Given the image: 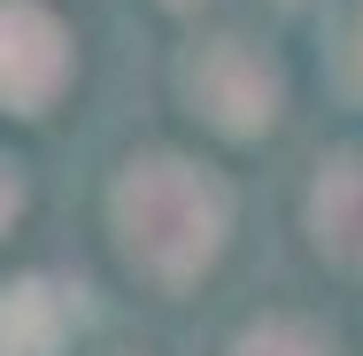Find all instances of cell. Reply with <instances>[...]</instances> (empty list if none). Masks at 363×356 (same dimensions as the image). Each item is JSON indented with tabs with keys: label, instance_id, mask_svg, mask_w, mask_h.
<instances>
[{
	"label": "cell",
	"instance_id": "obj_1",
	"mask_svg": "<svg viewBox=\"0 0 363 356\" xmlns=\"http://www.w3.org/2000/svg\"><path fill=\"white\" fill-rule=\"evenodd\" d=\"M108 225L132 271H147L155 286H194L224 256L232 194L194 155H132L108 186Z\"/></svg>",
	"mask_w": 363,
	"mask_h": 356
},
{
	"label": "cell",
	"instance_id": "obj_2",
	"mask_svg": "<svg viewBox=\"0 0 363 356\" xmlns=\"http://www.w3.org/2000/svg\"><path fill=\"white\" fill-rule=\"evenodd\" d=\"M186 101H194V117L224 132V140H263L271 124H279V109H286V70H279V55L271 47H255L247 31H217V39H201L194 55H186Z\"/></svg>",
	"mask_w": 363,
	"mask_h": 356
},
{
	"label": "cell",
	"instance_id": "obj_3",
	"mask_svg": "<svg viewBox=\"0 0 363 356\" xmlns=\"http://www.w3.org/2000/svg\"><path fill=\"white\" fill-rule=\"evenodd\" d=\"M301 225H309V248L363 279V147H333L309 178V202H301Z\"/></svg>",
	"mask_w": 363,
	"mask_h": 356
},
{
	"label": "cell",
	"instance_id": "obj_4",
	"mask_svg": "<svg viewBox=\"0 0 363 356\" xmlns=\"http://www.w3.org/2000/svg\"><path fill=\"white\" fill-rule=\"evenodd\" d=\"M62 70H70V39H62V23H55L47 8H31V0L0 8V101L39 109V101L62 85Z\"/></svg>",
	"mask_w": 363,
	"mask_h": 356
},
{
	"label": "cell",
	"instance_id": "obj_5",
	"mask_svg": "<svg viewBox=\"0 0 363 356\" xmlns=\"http://www.w3.org/2000/svg\"><path fill=\"white\" fill-rule=\"evenodd\" d=\"M77 318H85V302L55 279L8 286V302H0V356H55Z\"/></svg>",
	"mask_w": 363,
	"mask_h": 356
},
{
	"label": "cell",
	"instance_id": "obj_6",
	"mask_svg": "<svg viewBox=\"0 0 363 356\" xmlns=\"http://www.w3.org/2000/svg\"><path fill=\"white\" fill-rule=\"evenodd\" d=\"M232 356H333V333L309 318H255L232 341Z\"/></svg>",
	"mask_w": 363,
	"mask_h": 356
},
{
	"label": "cell",
	"instance_id": "obj_7",
	"mask_svg": "<svg viewBox=\"0 0 363 356\" xmlns=\"http://www.w3.org/2000/svg\"><path fill=\"white\" fill-rule=\"evenodd\" d=\"M23 210V186H16V171H8V163H0V225H8V217Z\"/></svg>",
	"mask_w": 363,
	"mask_h": 356
},
{
	"label": "cell",
	"instance_id": "obj_8",
	"mask_svg": "<svg viewBox=\"0 0 363 356\" xmlns=\"http://www.w3.org/2000/svg\"><path fill=\"white\" fill-rule=\"evenodd\" d=\"M348 63L363 70V0H356V16H348Z\"/></svg>",
	"mask_w": 363,
	"mask_h": 356
},
{
	"label": "cell",
	"instance_id": "obj_9",
	"mask_svg": "<svg viewBox=\"0 0 363 356\" xmlns=\"http://www.w3.org/2000/svg\"><path fill=\"white\" fill-rule=\"evenodd\" d=\"M170 8H209V0H170Z\"/></svg>",
	"mask_w": 363,
	"mask_h": 356
}]
</instances>
